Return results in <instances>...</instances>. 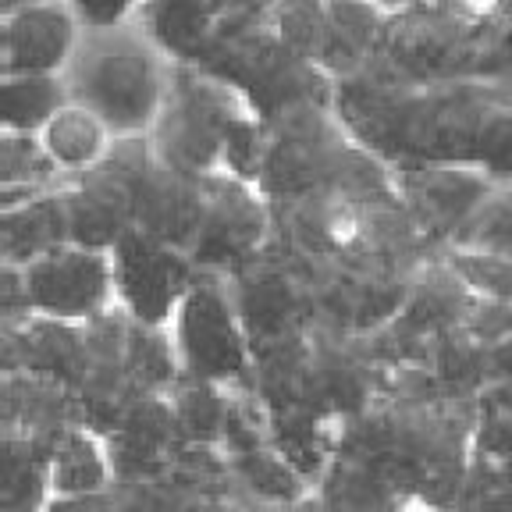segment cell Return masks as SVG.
<instances>
[{"instance_id": "cell-1", "label": "cell", "mask_w": 512, "mask_h": 512, "mask_svg": "<svg viewBox=\"0 0 512 512\" xmlns=\"http://www.w3.org/2000/svg\"><path fill=\"white\" fill-rule=\"evenodd\" d=\"M175 61L139 18L86 29L64 82L72 104L107 121L114 136H150L168 100Z\"/></svg>"}, {"instance_id": "cell-2", "label": "cell", "mask_w": 512, "mask_h": 512, "mask_svg": "<svg viewBox=\"0 0 512 512\" xmlns=\"http://www.w3.org/2000/svg\"><path fill=\"white\" fill-rule=\"evenodd\" d=\"M246 114L253 111L235 86L203 68L175 64L168 100L150 132V143L157 146L160 157L200 175H214L221 171L224 143Z\"/></svg>"}, {"instance_id": "cell-3", "label": "cell", "mask_w": 512, "mask_h": 512, "mask_svg": "<svg viewBox=\"0 0 512 512\" xmlns=\"http://www.w3.org/2000/svg\"><path fill=\"white\" fill-rule=\"evenodd\" d=\"M356 136L335 104H306L264 121L260 192L267 200H296L310 192H331L345 153Z\"/></svg>"}, {"instance_id": "cell-4", "label": "cell", "mask_w": 512, "mask_h": 512, "mask_svg": "<svg viewBox=\"0 0 512 512\" xmlns=\"http://www.w3.org/2000/svg\"><path fill=\"white\" fill-rule=\"evenodd\" d=\"M182 377L214 384H253V338L224 274L200 271L171 320Z\"/></svg>"}, {"instance_id": "cell-5", "label": "cell", "mask_w": 512, "mask_h": 512, "mask_svg": "<svg viewBox=\"0 0 512 512\" xmlns=\"http://www.w3.org/2000/svg\"><path fill=\"white\" fill-rule=\"evenodd\" d=\"M224 278L232 285L239 317L253 338V352L317 324V303L303 264L274 239L264 253Z\"/></svg>"}, {"instance_id": "cell-6", "label": "cell", "mask_w": 512, "mask_h": 512, "mask_svg": "<svg viewBox=\"0 0 512 512\" xmlns=\"http://www.w3.org/2000/svg\"><path fill=\"white\" fill-rule=\"evenodd\" d=\"M274 239V214L260 185L242 182L228 171L207 178V210L189 256L200 271L232 274L260 256Z\"/></svg>"}, {"instance_id": "cell-7", "label": "cell", "mask_w": 512, "mask_h": 512, "mask_svg": "<svg viewBox=\"0 0 512 512\" xmlns=\"http://www.w3.org/2000/svg\"><path fill=\"white\" fill-rule=\"evenodd\" d=\"M114 260V303L139 324L171 328L185 292L192 288L200 267L185 249L146 232H128L111 249Z\"/></svg>"}, {"instance_id": "cell-8", "label": "cell", "mask_w": 512, "mask_h": 512, "mask_svg": "<svg viewBox=\"0 0 512 512\" xmlns=\"http://www.w3.org/2000/svg\"><path fill=\"white\" fill-rule=\"evenodd\" d=\"M32 313L57 320H93L114 303L111 249L64 242L22 267Z\"/></svg>"}, {"instance_id": "cell-9", "label": "cell", "mask_w": 512, "mask_h": 512, "mask_svg": "<svg viewBox=\"0 0 512 512\" xmlns=\"http://www.w3.org/2000/svg\"><path fill=\"white\" fill-rule=\"evenodd\" d=\"M207 178L160 157L146 136L136 160V228L189 253L207 210Z\"/></svg>"}, {"instance_id": "cell-10", "label": "cell", "mask_w": 512, "mask_h": 512, "mask_svg": "<svg viewBox=\"0 0 512 512\" xmlns=\"http://www.w3.org/2000/svg\"><path fill=\"white\" fill-rule=\"evenodd\" d=\"M86 25L72 0H36L0 15V75H64Z\"/></svg>"}, {"instance_id": "cell-11", "label": "cell", "mask_w": 512, "mask_h": 512, "mask_svg": "<svg viewBox=\"0 0 512 512\" xmlns=\"http://www.w3.org/2000/svg\"><path fill=\"white\" fill-rule=\"evenodd\" d=\"M86 367V320H57L32 313L22 324H4V370L40 374L79 392Z\"/></svg>"}, {"instance_id": "cell-12", "label": "cell", "mask_w": 512, "mask_h": 512, "mask_svg": "<svg viewBox=\"0 0 512 512\" xmlns=\"http://www.w3.org/2000/svg\"><path fill=\"white\" fill-rule=\"evenodd\" d=\"M388 22H392V8L381 0H328L320 68L335 82L363 72L370 61L381 57Z\"/></svg>"}, {"instance_id": "cell-13", "label": "cell", "mask_w": 512, "mask_h": 512, "mask_svg": "<svg viewBox=\"0 0 512 512\" xmlns=\"http://www.w3.org/2000/svg\"><path fill=\"white\" fill-rule=\"evenodd\" d=\"M0 253L4 264H32L47 256L50 249L72 242V228H68V207H64V185L32 196L22 203H8L0 207Z\"/></svg>"}, {"instance_id": "cell-14", "label": "cell", "mask_w": 512, "mask_h": 512, "mask_svg": "<svg viewBox=\"0 0 512 512\" xmlns=\"http://www.w3.org/2000/svg\"><path fill=\"white\" fill-rule=\"evenodd\" d=\"M54 434L4 431V512H43L54 502Z\"/></svg>"}, {"instance_id": "cell-15", "label": "cell", "mask_w": 512, "mask_h": 512, "mask_svg": "<svg viewBox=\"0 0 512 512\" xmlns=\"http://www.w3.org/2000/svg\"><path fill=\"white\" fill-rule=\"evenodd\" d=\"M54 498H86L111 491L114 463L107 452L104 434H96L86 424H72L54 434Z\"/></svg>"}, {"instance_id": "cell-16", "label": "cell", "mask_w": 512, "mask_h": 512, "mask_svg": "<svg viewBox=\"0 0 512 512\" xmlns=\"http://www.w3.org/2000/svg\"><path fill=\"white\" fill-rule=\"evenodd\" d=\"M40 139H43V146H47L50 160L61 168L64 182L82 175V171L96 168V164L111 153V146L118 143V136L107 128V121H100L93 111H86V107H79V104L61 107V111L54 114V121L40 132Z\"/></svg>"}, {"instance_id": "cell-17", "label": "cell", "mask_w": 512, "mask_h": 512, "mask_svg": "<svg viewBox=\"0 0 512 512\" xmlns=\"http://www.w3.org/2000/svg\"><path fill=\"white\" fill-rule=\"evenodd\" d=\"M232 463V480L256 498V505H271V509H296L299 502L313 495V484L281 456L278 448L267 445L246 448V452H228Z\"/></svg>"}, {"instance_id": "cell-18", "label": "cell", "mask_w": 512, "mask_h": 512, "mask_svg": "<svg viewBox=\"0 0 512 512\" xmlns=\"http://www.w3.org/2000/svg\"><path fill=\"white\" fill-rule=\"evenodd\" d=\"M0 96H4V128L0 132H25L40 136L54 121L61 107L72 104L64 75L25 72V75H0Z\"/></svg>"}, {"instance_id": "cell-19", "label": "cell", "mask_w": 512, "mask_h": 512, "mask_svg": "<svg viewBox=\"0 0 512 512\" xmlns=\"http://www.w3.org/2000/svg\"><path fill=\"white\" fill-rule=\"evenodd\" d=\"M64 175L50 160L40 136L0 132V207L22 203L40 192L61 189Z\"/></svg>"}, {"instance_id": "cell-20", "label": "cell", "mask_w": 512, "mask_h": 512, "mask_svg": "<svg viewBox=\"0 0 512 512\" xmlns=\"http://www.w3.org/2000/svg\"><path fill=\"white\" fill-rule=\"evenodd\" d=\"M232 395V384L182 377L171 388V406H175L182 441L224 448V431H228V416H232Z\"/></svg>"}, {"instance_id": "cell-21", "label": "cell", "mask_w": 512, "mask_h": 512, "mask_svg": "<svg viewBox=\"0 0 512 512\" xmlns=\"http://www.w3.org/2000/svg\"><path fill=\"white\" fill-rule=\"evenodd\" d=\"M470 470L512 477V381H491L477 395Z\"/></svg>"}, {"instance_id": "cell-22", "label": "cell", "mask_w": 512, "mask_h": 512, "mask_svg": "<svg viewBox=\"0 0 512 512\" xmlns=\"http://www.w3.org/2000/svg\"><path fill=\"white\" fill-rule=\"evenodd\" d=\"M456 249H477V253L512 260V182H495L470 221L448 242Z\"/></svg>"}, {"instance_id": "cell-23", "label": "cell", "mask_w": 512, "mask_h": 512, "mask_svg": "<svg viewBox=\"0 0 512 512\" xmlns=\"http://www.w3.org/2000/svg\"><path fill=\"white\" fill-rule=\"evenodd\" d=\"M271 25L288 47L320 64L324 29H328V0H278Z\"/></svg>"}, {"instance_id": "cell-24", "label": "cell", "mask_w": 512, "mask_h": 512, "mask_svg": "<svg viewBox=\"0 0 512 512\" xmlns=\"http://www.w3.org/2000/svg\"><path fill=\"white\" fill-rule=\"evenodd\" d=\"M445 256L456 264V271L463 274L466 285L480 299L512 306V260L477 253V249H456V246H445Z\"/></svg>"}, {"instance_id": "cell-25", "label": "cell", "mask_w": 512, "mask_h": 512, "mask_svg": "<svg viewBox=\"0 0 512 512\" xmlns=\"http://www.w3.org/2000/svg\"><path fill=\"white\" fill-rule=\"evenodd\" d=\"M146 0H72V8L79 11L82 25L96 29V25H118L132 22L139 15Z\"/></svg>"}, {"instance_id": "cell-26", "label": "cell", "mask_w": 512, "mask_h": 512, "mask_svg": "<svg viewBox=\"0 0 512 512\" xmlns=\"http://www.w3.org/2000/svg\"><path fill=\"white\" fill-rule=\"evenodd\" d=\"M196 512H256V509H242V505H235V502H200Z\"/></svg>"}, {"instance_id": "cell-27", "label": "cell", "mask_w": 512, "mask_h": 512, "mask_svg": "<svg viewBox=\"0 0 512 512\" xmlns=\"http://www.w3.org/2000/svg\"><path fill=\"white\" fill-rule=\"evenodd\" d=\"M256 512H292V509H271V505H256Z\"/></svg>"}]
</instances>
